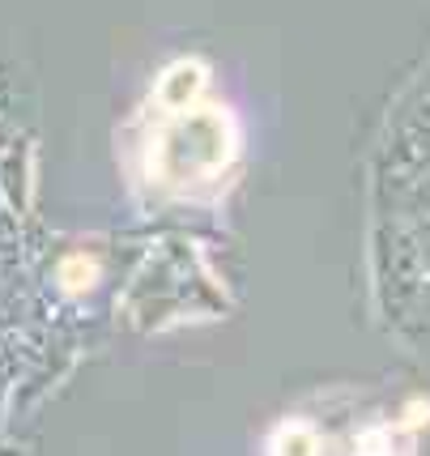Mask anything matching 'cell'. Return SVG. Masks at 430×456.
Here are the masks:
<instances>
[{
  "instance_id": "7a4b0ae2",
  "label": "cell",
  "mask_w": 430,
  "mask_h": 456,
  "mask_svg": "<svg viewBox=\"0 0 430 456\" xmlns=\"http://www.w3.org/2000/svg\"><path fill=\"white\" fill-rule=\"evenodd\" d=\"M200 86H205V64L200 60H179L171 64L162 81H158V99L166 102V107H192L196 94H200Z\"/></svg>"
},
{
  "instance_id": "3957f363",
  "label": "cell",
  "mask_w": 430,
  "mask_h": 456,
  "mask_svg": "<svg viewBox=\"0 0 430 456\" xmlns=\"http://www.w3.org/2000/svg\"><path fill=\"white\" fill-rule=\"evenodd\" d=\"M94 281H98L94 256H69L60 265V286H64V290H90Z\"/></svg>"
},
{
  "instance_id": "6da1fadb",
  "label": "cell",
  "mask_w": 430,
  "mask_h": 456,
  "mask_svg": "<svg viewBox=\"0 0 430 456\" xmlns=\"http://www.w3.org/2000/svg\"><path fill=\"white\" fill-rule=\"evenodd\" d=\"M226 159H231V124L217 111H192L158 141V171L171 183L214 175Z\"/></svg>"
}]
</instances>
